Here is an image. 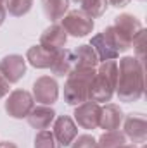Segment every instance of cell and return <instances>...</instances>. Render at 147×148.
<instances>
[{"mask_svg":"<svg viewBox=\"0 0 147 148\" xmlns=\"http://www.w3.org/2000/svg\"><path fill=\"white\" fill-rule=\"evenodd\" d=\"M35 148H59V147L55 145V141H54V136H52L50 133L43 131V133H40V134H38Z\"/></svg>","mask_w":147,"mask_h":148,"instance_id":"8fae6325","label":"cell"},{"mask_svg":"<svg viewBox=\"0 0 147 148\" xmlns=\"http://www.w3.org/2000/svg\"><path fill=\"white\" fill-rule=\"evenodd\" d=\"M76 143H78V145L74 148H95V141H94L90 136H81V138H78Z\"/></svg>","mask_w":147,"mask_h":148,"instance_id":"7c38bea8","label":"cell"},{"mask_svg":"<svg viewBox=\"0 0 147 148\" xmlns=\"http://www.w3.org/2000/svg\"><path fill=\"white\" fill-rule=\"evenodd\" d=\"M28 59L31 60V64L35 67H50V66H54L57 53L54 50H49L43 45H40V47H33L28 52Z\"/></svg>","mask_w":147,"mask_h":148,"instance_id":"3957f363","label":"cell"},{"mask_svg":"<svg viewBox=\"0 0 147 148\" xmlns=\"http://www.w3.org/2000/svg\"><path fill=\"white\" fill-rule=\"evenodd\" d=\"M2 21H3V9L0 7V24H2Z\"/></svg>","mask_w":147,"mask_h":148,"instance_id":"4fadbf2b","label":"cell"},{"mask_svg":"<svg viewBox=\"0 0 147 148\" xmlns=\"http://www.w3.org/2000/svg\"><path fill=\"white\" fill-rule=\"evenodd\" d=\"M0 71L5 73V77L9 81H17L24 74V60L19 55H10V57L2 60Z\"/></svg>","mask_w":147,"mask_h":148,"instance_id":"277c9868","label":"cell"},{"mask_svg":"<svg viewBox=\"0 0 147 148\" xmlns=\"http://www.w3.org/2000/svg\"><path fill=\"white\" fill-rule=\"evenodd\" d=\"M54 112L49 110V109H43V107H38L37 110H33V114L30 115V124L35 126V127H47L50 124V121L54 119Z\"/></svg>","mask_w":147,"mask_h":148,"instance_id":"ba28073f","label":"cell"},{"mask_svg":"<svg viewBox=\"0 0 147 148\" xmlns=\"http://www.w3.org/2000/svg\"><path fill=\"white\" fill-rule=\"evenodd\" d=\"M5 109L12 117H26L28 110L31 109V97L26 91H16L7 102Z\"/></svg>","mask_w":147,"mask_h":148,"instance_id":"7a4b0ae2","label":"cell"},{"mask_svg":"<svg viewBox=\"0 0 147 148\" xmlns=\"http://www.w3.org/2000/svg\"><path fill=\"white\" fill-rule=\"evenodd\" d=\"M45 14L50 19H59L68 9V0H43Z\"/></svg>","mask_w":147,"mask_h":148,"instance_id":"9c48e42d","label":"cell"},{"mask_svg":"<svg viewBox=\"0 0 147 148\" xmlns=\"http://www.w3.org/2000/svg\"><path fill=\"white\" fill-rule=\"evenodd\" d=\"M64 26L66 29L74 35V36H85L92 28H94V23L88 16L81 14V12H71L66 21H64Z\"/></svg>","mask_w":147,"mask_h":148,"instance_id":"6da1fadb","label":"cell"},{"mask_svg":"<svg viewBox=\"0 0 147 148\" xmlns=\"http://www.w3.org/2000/svg\"><path fill=\"white\" fill-rule=\"evenodd\" d=\"M35 95L40 102L43 103H52L57 98V84L55 81L49 77H42L35 83Z\"/></svg>","mask_w":147,"mask_h":148,"instance_id":"5b68a950","label":"cell"},{"mask_svg":"<svg viewBox=\"0 0 147 148\" xmlns=\"http://www.w3.org/2000/svg\"><path fill=\"white\" fill-rule=\"evenodd\" d=\"M66 41V33L62 31V28H59V26H52L50 29H47L45 31V35L42 36V45H47L49 43V47H45V48H49V50H57V48H61V45Z\"/></svg>","mask_w":147,"mask_h":148,"instance_id":"52a82bcc","label":"cell"},{"mask_svg":"<svg viewBox=\"0 0 147 148\" xmlns=\"http://www.w3.org/2000/svg\"><path fill=\"white\" fill-rule=\"evenodd\" d=\"M55 136L62 145H69L71 140L76 136V126L69 117H61L55 122Z\"/></svg>","mask_w":147,"mask_h":148,"instance_id":"8992f818","label":"cell"},{"mask_svg":"<svg viewBox=\"0 0 147 148\" xmlns=\"http://www.w3.org/2000/svg\"><path fill=\"white\" fill-rule=\"evenodd\" d=\"M7 5H9V10L14 16H21V14L30 10L31 0H7Z\"/></svg>","mask_w":147,"mask_h":148,"instance_id":"30bf717a","label":"cell"}]
</instances>
